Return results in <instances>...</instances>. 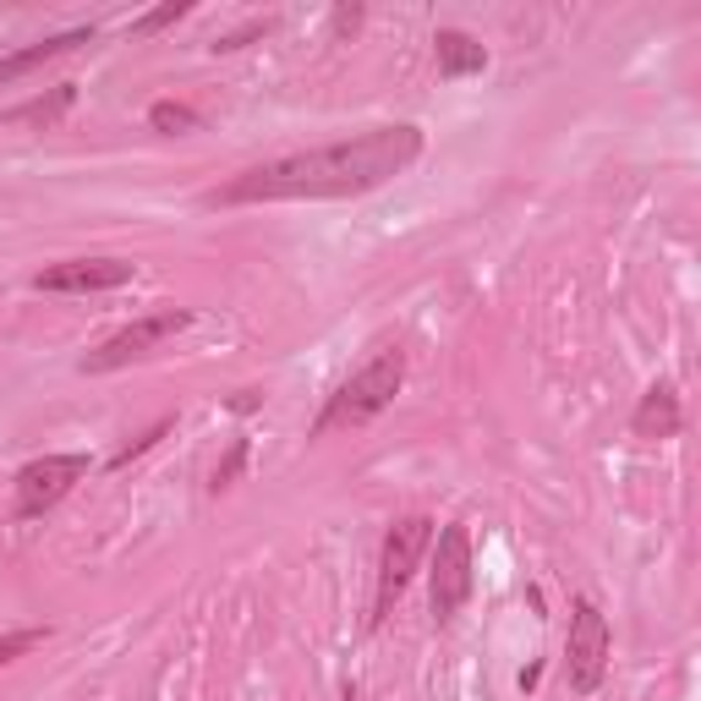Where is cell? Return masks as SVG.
Returning <instances> with one entry per match:
<instances>
[{
    "instance_id": "obj_14",
    "label": "cell",
    "mask_w": 701,
    "mask_h": 701,
    "mask_svg": "<svg viewBox=\"0 0 701 701\" xmlns=\"http://www.w3.org/2000/svg\"><path fill=\"white\" fill-rule=\"evenodd\" d=\"M175 423L171 417H160V423H154V428H149V434H138L132 438V444H121V449H115V460H110V466H115V471H121V466H132V460H138V455H149V449H154V444H160V438L171 434Z\"/></svg>"
},
{
    "instance_id": "obj_3",
    "label": "cell",
    "mask_w": 701,
    "mask_h": 701,
    "mask_svg": "<svg viewBox=\"0 0 701 701\" xmlns=\"http://www.w3.org/2000/svg\"><path fill=\"white\" fill-rule=\"evenodd\" d=\"M434 548V521L428 516H406V521L389 526L384 537V553H378V603H373V624H384L395 598L406 592V581L417 576V565L428 559Z\"/></svg>"
},
{
    "instance_id": "obj_12",
    "label": "cell",
    "mask_w": 701,
    "mask_h": 701,
    "mask_svg": "<svg viewBox=\"0 0 701 701\" xmlns=\"http://www.w3.org/2000/svg\"><path fill=\"white\" fill-rule=\"evenodd\" d=\"M149 126H154V132H165V138L197 132V110H192V104H181V99H160V104H149Z\"/></svg>"
},
{
    "instance_id": "obj_19",
    "label": "cell",
    "mask_w": 701,
    "mask_h": 701,
    "mask_svg": "<svg viewBox=\"0 0 701 701\" xmlns=\"http://www.w3.org/2000/svg\"><path fill=\"white\" fill-rule=\"evenodd\" d=\"M356 22H362V6H341V11H335V28H341V33L356 28Z\"/></svg>"
},
{
    "instance_id": "obj_7",
    "label": "cell",
    "mask_w": 701,
    "mask_h": 701,
    "mask_svg": "<svg viewBox=\"0 0 701 701\" xmlns=\"http://www.w3.org/2000/svg\"><path fill=\"white\" fill-rule=\"evenodd\" d=\"M471 598V531L444 526L434 537V619L449 624Z\"/></svg>"
},
{
    "instance_id": "obj_4",
    "label": "cell",
    "mask_w": 701,
    "mask_h": 701,
    "mask_svg": "<svg viewBox=\"0 0 701 701\" xmlns=\"http://www.w3.org/2000/svg\"><path fill=\"white\" fill-rule=\"evenodd\" d=\"M609 652H613V636H609V619L598 613L592 598H581L570 609V641H565V680L576 697H592L609 674Z\"/></svg>"
},
{
    "instance_id": "obj_10",
    "label": "cell",
    "mask_w": 701,
    "mask_h": 701,
    "mask_svg": "<svg viewBox=\"0 0 701 701\" xmlns=\"http://www.w3.org/2000/svg\"><path fill=\"white\" fill-rule=\"evenodd\" d=\"M434 55H438V78H477L488 67V44L460 33V28H438L434 33Z\"/></svg>"
},
{
    "instance_id": "obj_20",
    "label": "cell",
    "mask_w": 701,
    "mask_h": 701,
    "mask_svg": "<svg viewBox=\"0 0 701 701\" xmlns=\"http://www.w3.org/2000/svg\"><path fill=\"white\" fill-rule=\"evenodd\" d=\"M253 406H258V389H242V395L231 400V412H253Z\"/></svg>"
},
{
    "instance_id": "obj_16",
    "label": "cell",
    "mask_w": 701,
    "mask_h": 701,
    "mask_svg": "<svg viewBox=\"0 0 701 701\" xmlns=\"http://www.w3.org/2000/svg\"><path fill=\"white\" fill-rule=\"evenodd\" d=\"M44 636H50V630H39V624H28V630H11V636H0V663H11V658L33 652V647H39Z\"/></svg>"
},
{
    "instance_id": "obj_15",
    "label": "cell",
    "mask_w": 701,
    "mask_h": 701,
    "mask_svg": "<svg viewBox=\"0 0 701 701\" xmlns=\"http://www.w3.org/2000/svg\"><path fill=\"white\" fill-rule=\"evenodd\" d=\"M242 466H247V438H236V444H231V455L214 466V482H209V488H214V494H225V488L236 482V471H242Z\"/></svg>"
},
{
    "instance_id": "obj_17",
    "label": "cell",
    "mask_w": 701,
    "mask_h": 701,
    "mask_svg": "<svg viewBox=\"0 0 701 701\" xmlns=\"http://www.w3.org/2000/svg\"><path fill=\"white\" fill-rule=\"evenodd\" d=\"M186 11H192L186 0H171V6H160V11H149V17H138V22H132V33H160V28H171L175 17H186Z\"/></svg>"
},
{
    "instance_id": "obj_9",
    "label": "cell",
    "mask_w": 701,
    "mask_h": 701,
    "mask_svg": "<svg viewBox=\"0 0 701 701\" xmlns=\"http://www.w3.org/2000/svg\"><path fill=\"white\" fill-rule=\"evenodd\" d=\"M630 428H636V438H674L680 428H685V412H680V389H674L669 378H658V384L641 395V406H636Z\"/></svg>"
},
{
    "instance_id": "obj_13",
    "label": "cell",
    "mask_w": 701,
    "mask_h": 701,
    "mask_svg": "<svg viewBox=\"0 0 701 701\" xmlns=\"http://www.w3.org/2000/svg\"><path fill=\"white\" fill-rule=\"evenodd\" d=\"M67 104H72V83H61L50 99H33V104H22V110H11V115H0V121H6V126H17V121H55Z\"/></svg>"
},
{
    "instance_id": "obj_18",
    "label": "cell",
    "mask_w": 701,
    "mask_h": 701,
    "mask_svg": "<svg viewBox=\"0 0 701 701\" xmlns=\"http://www.w3.org/2000/svg\"><path fill=\"white\" fill-rule=\"evenodd\" d=\"M258 33H268V22H253V28H242V33H225V39H214V50H242L247 39H258Z\"/></svg>"
},
{
    "instance_id": "obj_5",
    "label": "cell",
    "mask_w": 701,
    "mask_h": 701,
    "mask_svg": "<svg viewBox=\"0 0 701 701\" xmlns=\"http://www.w3.org/2000/svg\"><path fill=\"white\" fill-rule=\"evenodd\" d=\"M192 324V313L186 307H160V313H143V318H132L126 329H115L104 346H93L83 356V373H115V367H126V362H138V356H149V350H160L171 335H181Z\"/></svg>"
},
{
    "instance_id": "obj_1",
    "label": "cell",
    "mask_w": 701,
    "mask_h": 701,
    "mask_svg": "<svg viewBox=\"0 0 701 701\" xmlns=\"http://www.w3.org/2000/svg\"><path fill=\"white\" fill-rule=\"evenodd\" d=\"M423 154V132L395 121V126H373L356 132L346 143H324L307 154H280L268 165H253L236 181H225L220 192H209V203H318V197H362L378 192L384 181L417 165Z\"/></svg>"
},
{
    "instance_id": "obj_11",
    "label": "cell",
    "mask_w": 701,
    "mask_h": 701,
    "mask_svg": "<svg viewBox=\"0 0 701 701\" xmlns=\"http://www.w3.org/2000/svg\"><path fill=\"white\" fill-rule=\"evenodd\" d=\"M78 44H93V28H72V33H55V39H39V44H28V50L0 55V88L17 83V78H28V72H39L44 61H55V55L78 50Z\"/></svg>"
},
{
    "instance_id": "obj_2",
    "label": "cell",
    "mask_w": 701,
    "mask_h": 701,
    "mask_svg": "<svg viewBox=\"0 0 701 701\" xmlns=\"http://www.w3.org/2000/svg\"><path fill=\"white\" fill-rule=\"evenodd\" d=\"M400 384H406V350L378 346L356 373H350L346 384L324 400V412H318V423H313L307 434L324 438V434H335V428H362V423H373L378 412L395 406Z\"/></svg>"
},
{
    "instance_id": "obj_6",
    "label": "cell",
    "mask_w": 701,
    "mask_h": 701,
    "mask_svg": "<svg viewBox=\"0 0 701 701\" xmlns=\"http://www.w3.org/2000/svg\"><path fill=\"white\" fill-rule=\"evenodd\" d=\"M88 477V455H39L17 471V521H33L55 510L78 482Z\"/></svg>"
},
{
    "instance_id": "obj_8",
    "label": "cell",
    "mask_w": 701,
    "mask_h": 701,
    "mask_svg": "<svg viewBox=\"0 0 701 701\" xmlns=\"http://www.w3.org/2000/svg\"><path fill=\"white\" fill-rule=\"evenodd\" d=\"M138 274V263L126 258H67L50 263L33 274V291H67V296H83V291H115Z\"/></svg>"
}]
</instances>
